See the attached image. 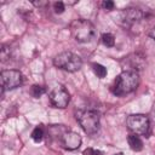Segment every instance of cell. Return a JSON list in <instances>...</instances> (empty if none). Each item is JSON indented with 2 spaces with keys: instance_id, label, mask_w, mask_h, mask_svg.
<instances>
[{
  "instance_id": "6da1fadb",
  "label": "cell",
  "mask_w": 155,
  "mask_h": 155,
  "mask_svg": "<svg viewBox=\"0 0 155 155\" xmlns=\"http://www.w3.org/2000/svg\"><path fill=\"white\" fill-rule=\"evenodd\" d=\"M139 85V75L137 71L124 70L117 75L113 85V93L116 96H124L133 92Z\"/></svg>"
},
{
  "instance_id": "7a4b0ae2",
  "label": "cell",
  "mask_w": 155,
  "mask_h": 155,
  "mask_svg": "<svg viewBox=\"0 0 155 155\" xmlns=\"http://www.w3.org/2000/svg\"><path fill=\"white\" fill-rule=\"evenodd\" d=\"M70 33L71 36L74 38V40H76L78 42L81 44H86V42H91L94 36H96V28L94 25L84 18H79L75 19L70 23Z\"/></svg>"
},
{
  "instance_id": "3957f363",
  "label": "cell",
  "mask_w": 155,
  "mask_h": 155,
  "mask_svg": "<svg viewBox=\"0 0 155 155\" xmlns=\"http://www.w3.org/2000/svg\"><path fill=\"white\" fill-rule=\"evenodd\" d=\"M82 130L88 134H94L99 130V114L91 109H80L75 113Z\"/></svg>"
},
{
  "instance_id": "277c9868",
  "label": "cell",
  "mask_w": 155,
  "mask_h": 155,
  "mask_svg": "<svg viewBox=\"0 0 155 155\" xmlns=\"http://www.w3.org/2000/svg\"><path fill=\"white\" fill-rule=\"evenodd\" d=\"M53 65L65 71H78L82 65L81 58L73 52H62L53 58Z\"/></svg>"
},
{
  "instance_id": "5b68a950",
  "label": "cell",
  "mask_w": 155,
  "mask_h": 155,
  "mask_svg": "<svg viewBox=\"0 0 155 155\" xmlns=\"http://www.w3.org/2000/svg\"><path fill=\"white\" fill-rule=\"evenodd\" d=\"M126 125H127L128 130L131 132H133V134H137V136H139V134L140 136H148L149 134L150 124H149V119L147 115L132 114L127 117Z\"/></svg>"
},
{
  "instance_id": "8992f818",
  "label": "cell",
  "mask_w": 155,
  "mask_h": 155,
  "mask_svg": "<svg viewBox=\"0 0 155 155\" xmlns=\"http://www.w3.org/2000/svg\"><path fill=\"white\" fill-rule=\"evenodd\" d=\"M0 78H1L2 91L13 90L16 87H19L24 81V78H23L22 73L19 70H15V69L2 70L1 74H0Z\"/></svg>"
},
{
  "instance_id": "52a82bcc",
  "label": "cell",
  "mask_w": 155,
  "mask_h": 155,
  "mask_svg": "<svg viewBox=\"0 0 155 155\" xmlns=\"http://www.w3.org/2000/svg\"><path fill=\"white\" fill-rule=\"evenodd\" d=\"M48 98L51 104L54 108H59V109L65 108L70 102V94L63 85H56L50 92Z\"/></svg>"
},
{
  "instance_id": "ba28073f",
  "label": "cell",
  "mask_w": 155,
  "mask_h": 155,
  "mask_svg": "<svg viewBox=\"0 0 155 155\" xmlns=\"http://www.w3.org/2000/svg\"><path fill=\"white\" fill-rule=\"evenodd\" d=\"M61 143L63 145L64 149H68V150H75L80 147L81 144V137L73 132V131H64L61 136Z\"/></svg>"
},
{
  "instance_id": "9c48e42d",
  "label": "cell",
  "mask_w": 155,
  "mask_h": 155,
  "mask_svg": "<svg viewBox=\"0 0 155 155\" xmlns=\"http://www.w3.org/2000/svg\"><path fill=\"white\" fill-rule=\"evenodd\" d=\"M143 16L144 13L142 12V10L137 7H127V8H124L121 12V19L125 25H132L137 23L143 18Z\"/></svg>"
},
{
  "instance_id": "30bf717a",
  "label": "cell",
  "mask_w": 155,
  "mask_h": 155,
  "mask_svg": "<svg viewBox=\"0 0 155 155\" xmlns=\"http://www.w3.org/2000/svg\"><path fill=\"white\" fill-rule=\"evenodd\" d=\"M128 65V68L126 70H131V71H137V70H142L145 65V58L144 56L139 54V53H132L128 57H125L124 62Z\"/></svg>"
},
{
  "instance_id": "8fae6325",
  "label": "cell",
  "mask_w": 155,
  "mask_h": 155,
  "mask_svg": "<svg viewBox=\"0 0 155 155\" xmlns=\"http://www.w3.org/2000/svg\"><path fill=\"white\" fill-rule=\"evenodd\" d=\"M127 142H128L130 148L134 151H140L143 149V142L137 134H130L127 137Z\"/></svg>"
},
{
  "instance_id": "7c38bea8",
  "label": "cell",
  "mask_w": 155,
  "mask_h": 155,
  "mask_svg": "<svg viewBox=\"0 0 155 155\" xmlns=\"http://www.w3.org/2000/svg\"><path fill=\"white\" fill-rule=\"evenodd\" d=\"M92 70L94 71V74L99 78V79H103V78H105V75H107V68L104 67V65H102V64H99V63H92Z\"/></svg>"
},
{
  "instance_id": "4fadbf2b",
  "label": "cell",
  "mask_w": 155,
  "mask_h": 155,
  "mask_svg": "<svg viewBox=\"0 0 155 155\" xmlns=\"http://www.w3.org/2000/svg\"><path fill=\"white\" fill-rule=\"evenodd\" d=\"M101 40L103 42L104 46L107 47H113L114 44H115V39H114V35L110 34V33H104L102 36H101Z\"/></svg>"
},
{
  "instance_id": "5bb4252c",
  "label": "cell",
  "mask_w": 155,
  "mask_h": 155,
  "mask_svg": "<svg viewBox=\"0 0 155 155\" xmlns=\"http://www.w3.org/2000/svg\"><path fill=\"white\" fill-rule=\"evenodd\" d=\"M46 92V88L44 86H40V85H33L31 88H30V93L34 98H39L41 97L44 93Z\"/></svg>"
},
{
  "instance_id": "9a60e30c",
  "label": "cell",
  "mask_w": 155,
  "mask_h": 155,
  "mask_svg": "<svg viewBox=\"0 0 155 155\" xmlns=\"http://www.w3.org/2000/svg\"><path fill=\"white\" fill-rule=\"evenodd\" d=\"M42 136H44V132H42V130H41L40 127H35L34 131L31 132V138H33V140L36 142V143L41 142Z\"/></svg>"
},
{
  "instance_id": "2e32d148",
  "label": "cell",
  "mask_w": 155,
  "mask_h": 155,
  "mask_svg": "<svg viewBox=\"0 0 155 155\" xmlns=\"http://www.w3.org/2000/svg\"><path fill=\"white\" fill-rule=\"evenodd\" d=\"M53 10L56 13H62L64 10H65V6H64V2L62 1H57L53 4Z\"/></svg>"
},
{
  "instance_id": "e0dca14e",
  "label": "cell",
  "mask_w": 155,
  "mask_h": 155,
  "mask_svg": "<svg viewBox=\"0 0 155 155\" xmlns=\"http://www.w3.org/2000/svg\"><path fill=\"white\" fill-rule=\"evenodd\" d=\"M82 154H84V155H104L103 151L97 150V149H93V148H87V149H85Z\"/></svg>"
},
{
  "instance_id": "ac0fdd59",
  "label": "cell",
  "mask_w": 155,
  "mask_h": 155,
  "mask_svg": "<svg viewBox=\"0 0 155 155\" xmlns=\"http://www.w3.org/2000/svg\"><path fill=\"white\" fill-rule=\"evenodd\" d=\"M1 58L2 61H6L7 58H10V48L6 46H2L1 48Z\"/></svg>"
},
{
  "instance_id": "d6986e66",
  "label": "cell",
  "mask_w": 155,
  "mask_h": 155,
  "mask_svg": "<svg viewBox=\"0 0 155 155\" xmlns=\"http://www.w3.org/2000/svg\"><path fill=\"white\" fill-rule=\"evenodd\" d=\"M102 6H103L105 10H113V8H114V2L110 1V0H107V1H103V2H102Z\"/></svg>"
},
{
  "instance_id": "ffe728a7",
  "label": "cell",
  "mask_w": 155,
  "mask_h": 155,
  "mask_svg": "<svg viewBox=\"0 0 155 155\" xmlns=\"http://www.w3.org/2000/svg\"><path fill=\"white\" fill-rule=\"evenodd\" d=\"M33 4H34L35 6H39V7H42V6H46V5L48 4V2H47V1H34Z\"/></svg>"
},
{
  "instance_id": "44dd1931",
  "label": "cell",
  "mask_w": 155,
  "mask_h": 155,
  "mask_svg": "<svg viewBox=\"0 0 155 155\" xmlns=\"http://www.w3.org/2000/svg\"><path fill=\"white\" fill-rule=\"evenodd\" d=\"M149 35H150V38H151V39H154V40H155V25H154V27L151 28V30L149 31Z\"/></svg>"
},
{
  "instance_id": "7402d4cb",
  "label": "cell",
  "mask_w": 155,
  "mask_h": 155,
  "mask_svg": "<svg viewBox=\"0 0 155 155\" xmlns=\"http://www.w3.org/2000/svg\"><path fill=\"white\" fill-rule=\"evenodd\" d=\"M115 155H122V153H117V154H115Z\"/></svg>"
}]
</instances>
